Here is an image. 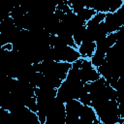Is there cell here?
<instances>
[{"label": "cell", "instance_id": "cell-1", "mask_svg": "<svg viewBox=\"0 0 124 124\" xmlns=\"http://www.w3.org/2000/svg\"><path fill=\"white\" fill-rule=\"evenodd\" d=\"M53 49V55H54V61L58 62H68L73 63L76 60H78L80 55L77 48L72 47L70 46H59L52 47Z\"/></svg>", "mask_w": 124, "mask_h": 124}, {"label": "cell", "instance_id": "cell-2", "mask_svg": "<svg viewBox=\"0 0 124 124\" xmlns=\"http://www.w3.org/2000/svg\"><path fill=\"white\" fill-rule=\"evenodd\" d=\"M98 70L92 66L89 58H83L80 66V80L83 83L97 80L100 78Z\"/></svg>", "mask_w": 124, "mask_h": 124}, {"label": "cell", "instance_id": "cell-3", "mask_svg": "<svg viewBox=\"0 0 124 124\" xmlns=\"http://www.w3.org/2000/svg\"><path fill=\"white\" fill-rule=\"evenodd\" d=\"M77 49H78L80 57H82V58H90L92 56V54L95 52L96 45H95V42L83 41L78 46Z\"/></svg>", "mask_w": 124, "mask_h": 124}, {"label": "cell", "instance_id": "cell-4", "mask_svg": "<svg viewBox=\"0 0 124 124\" xmlns=\"http://www.w3.org/2000/svg\"><path fill=\"white\" fill-rule=\"evenodd\" d=\"M35 97L36 99L51 100L54 97H56V88L35 87Z\"/></svg>", "mask_w": 124, "mask_h": 124}, {"label": "cell", "instance_id": "cell-5", "mask_svg": "<svg viewBox=\"0 0 124 124\" xmlns=\"http://www.w3.org/2000/svg\"><path fill=\"white\" fill-rule=\"evenodd\" d=\"M89 59H90V62H91L92 66L97 69V68L100 67V66L104 63V61L106 60V53L101 52V51H98V50L95 49V52L92 54V56H91Z\"/></svg>", "mask_w": 124, "mask_h": 124}, {"label": "cell", "instance_id": "cell-6", "mask_svg": "<svg viewBox=\"0 0 124 124\" xmlns=\"http://www.w3.org/2000/svg\"><path fill=\"white\" fill-rule=\"evenodd\" d=\"M95 45H96V50L101 51V52H104V53H106L108 50V48L113 46L110 43V41L108 39L107 36L104 37V38H102V39H100V40H98V41H96L95 42Z\"/></svg>", "mask_w": 124, "mask_h": 124}, {"label": "cell", "instance_id": "cell-7", "mask_svg": "<svg viewBox=\"0 0 124 124\" xmlns=\"http://www.w3.org/2000/svg\"><path fill=\"white\" fill-rule=\"evenodd\" d=\"M85 34H86V26L85 25H82L78 28H77L74 33H73V39L76 43L77 46H78L84 39L85 37Z\"/></svg>", "mask_w": 124, "mask_h": 124}, {"label": "cell", "instance_id": "cell-8", "mask_svg": "<svg viewBox=\"0 0 124 124\" xmlns=\"http://www.w3.org/2000/svg\"><path fill=\"white\" fill-rule=\"evenodd\" d=\"M95 14H96V12H95L93 9H90V8H83L82 10H80L79 12L77 13V15H78L82 20H84L85 22H86L87 20H89Z\"/></svg>", "mask_w": 124, "mask_h": 124}, {"label": "cell", "instance_id": "cell-9", "mask_svg": "<svg viewBox=\"0 0 124 124\" xmlns=\"http://www.w3.org/2000/svg\"><path fill=\"white\" fill-rule=\"evenodd\" d=\"M110 2L111 0H100L98 8L96 10V12H102V13H108L109 10V6H110Z\"/></svg>", "mask_w": 124, "mask_h": 124}, {"label": "cell", "instance_id": "cell-10", "mask_svg": "<svg viewBox=\"0 0 124 124\" xmlns=\"http://www.w3.org/2000/svg\"><path fill=\"white\" fill-rule=\"evenodd\" d=\"M124 4L123 0H111L110 2V6H109V10L108 13H114L117 10H119Z\"/></svg>", "mask_w": 124, "mask_h": 124}, {"label": "cell", "instance_id": "cell-11", "mask_svg": "<svg viewBox=\"0 0 124 124\" xmlns=\"http://www.w3.org/2000/svg\"><path fill=\"white\" fill-rule=\"evenodd\" d=\"M82 105H88V106H91V97H90V94L87 92V91H83L81 93V95L78 97V99Z\"/></svg>", "mask_w": 124, "mask_h": 124}, {"label": "cell", "instance_id": "cell-12", "mask_svg": "<svg viewBox=\"0 0 124 124\" xmlns=\"http://www.w3.org/2000/svg\"><path fill=\"white\" fill-rule=\"evenodd\" d=\"M56 2V4H59V3H67L68 4V1L69 0H54Z\"/></svg>", "mask_w": 124, "mask_h": 124}, {"label": "cell", "instance_id": "cell-13", "mask_svg": "<svg viewBox=\"0 0 124 124\" xmlns=\"http://www.w3.org/2000/svg\"><path fill=\"white\" fill-rule=\"evenodd\" d=\"M2 51V46H0V52Z\"/></svg>", "mask_w": 124, "mask_h": 124}]
</instances>
